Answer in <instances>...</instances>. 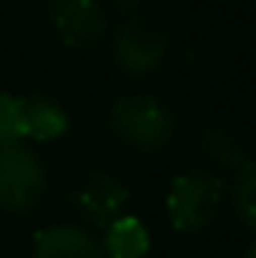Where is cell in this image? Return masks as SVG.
<instances>
[{"label": "cell", "instance_id": "6da1fadb", "mask_svg": "<svg viewBox=\"0 0 256 258\" xmlns=\"http://www.w3.org/2000/svg\"><path fill=\"white\" fill-rule=\"evenodd\" d=\"M226 204V181L212 170H187L179 173L168 187L166 214L174 231L198 233L210 228Z\"/></svg>", "mask_w": 256, "mask_h": 258}, {"label": "cell", "instance_id": "7a4b0ae2", "mask_svg": "<svg viewBox=\"0 0 256 258\" xmlns=\"http://www.w3.org/2000/svg\"><path fill=\"white\" fill-rule=\"evenodd\" d=\"M108 126L135 151H160L174 138V113L151 94H127L113 102Z\"/></svg>", "mask_w": 256, "mask_h": 258}, {"label": "cell", "instance_id": "3957f363", "mask_svg": "<svg viewBox=\"0 0 256 258\" xmlns=\"http://www.w3.org/2000/svg\"><path fill=\"white\" fill-rule=\"evenodd\" d=\"M168 52V33L149 14H130L113 30V63L130 77H146L160 69Z\"/></svg>", "mask_w": 256, "mask_h": 258}, {"label": "cell", "instance_id": "277c9868", "mask_svg": "<svg viewBox=\"0 0 256 258\" xmlns=\"http://www.w3.org/2000/svg\"><path fill=\"white\" fill-rule=\"evenodd\" d=\"M47 189L41 159L22 143L0 146V209L11 214L30 212Z\"/></svg>", "mask_w": 256, "mask_h": 258}, {"label": "cell", "instance_id": "5b68a950", "mask_svg": "<svg viewBox=\"0 0 256 258\" xmlns=\"http://www.w3.org/2000/svg\"><path fill=\"white\" fill-rule=\"evenodd\" d=\"M50 25L66 47L85 50L108 33V11L102 0H50Z\"/></svg>", "mask_w": 256, "mask_h": 258}, {"label": "cell", "instance_id": "8992f818", "mask_svg": "<svg viewBox=\"0 0 256 258\" xmlns=\"http://www.w3.org/2000/svg\"><path fill=\"white\" fill-rule=\"evenodd\" d=\"M130 187L111 173H91L72 192V206L91 228L105 231L113 220L127 214L130 206Z\"/></svg>", "mask_w": 256, "mask_h": 258}, {"label": "cell", "instance_id": "52a82bcc", "mask_svg": "<svg viewBox=\"0 0 256 258\" xmlns=\"http://www.w3.org/2000/svg\"><path fill=\"white\" fill-rule=\"evenodd\" d=\"M30 258H105L102 244L80 225H50L33 239Z\"/></svg>", "mask_w": 256, "mask_h": 258}, {"label": "cell", "instance_id": "ba28073f", "mask_svg": "<svg viewBox=\"0 0 256 258\" xmlns=\"http://www.w3.org/2000/svg\"><path fill=\"white\" fill-rule=\"evenodd\" d=\"M22 132L30 140L50 143L66 135L69 113L50 96H22Z\"/></svg>", "mask_w": 256, "mask_h": 258}, {"label": "cell", "instance_id": "9c48e42d", "mask_svg": "<svg viewBox=\"0 0 256 258\" xmlns=\"http://www.w3.org/2000/svg\"><path fill=\"white\" fill-rule=\"evenodd\" d=\"M196 149L198 154L218 170H229L234 173L242 162H245V146L237 138V132L226 124H207L196 135Z\"/></svg>", "mask_w": 256, "mask_h": 258}, {"label": "cell", "instance_id": "30bf717a", "mask_svg": "<svg viewBox=\"0 0 256 258\" xmlns=\"http://www.w3.org/2000/svg\"><path fill=\"white\" fill-rule=\"evenodd\" d=\"M151 247L149 228L132 214H121L105 228L102 253L105 258H143Z\"/></svg>", "mask_w": 256, "mask_h": 258}, {"label": "cell", "instance_id": "8fae6325", "mask_svg": "<svg viewBox=\"0 0 256 258\" xmlns=\"http://www.w3.org/2000/svg\"><path fill=\"white\" fill-rule=\"evenodd\" d=\"M226 201L231 204V212L237 214V220L245 228L256 231V159H245L231 173Z\"/></svg>", "mask_w": 256, "mask_h": 258}, {"label": "cell", "instance_id": "7c38bea8", "mask_svg": "<svg viewBox=\"0 0 256 258\" xmlns=\"http://www.w3.org/2000/svg\"><path fill=\"white\" fill-rule=\"evenodd\" d=\"M20 140H25L20 96L0 91V146H11V143H20Z\"/></svg>", "mask_w": 256, "mask_h": 258}, {"label": "cell", "instance_id": "4fadbf2b", "mask_svg": "<svg viewBox=\"0 0 256 258\" xmlns=\"http://www.w3.org/2000/svg\"><path fill=\"white\" fill-rule=\"evenodd\" d=\"M245 258H256V233L251 236V242L245 244Z\"/></svg>", "mask_w": 256, "mask_h": 258}]
</instances>
